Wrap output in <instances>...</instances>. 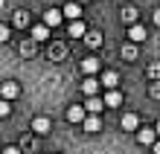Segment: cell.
Returning <instances> with one entry per match:
<instances>
[{"label":"cell","instance_id":"cell-7","mask_svg":"<svg viewBox=\"0 0 160 154\" xmlns=\"http://www.w3.org/2000/svg\"><path fill=\"white\" fill-rule=\"evenodd\" d=\"M122 131H137L140 128V117H137V113H122Z\"/></svg>","mask_w":160,"mask_h":154},{"label":"cell","instance_id":"cell-17","mask_svg":"<svg viewBox=\"0 0 160 154\" xmlns=\"http://www.w3.org/2000/svg\"><path fill=\"white\" fill-rule=\"evenodd\" d=\"M84 44L88 47H102V32H84Z\"/></svg>","mask_w":160,"mask_h":154},{"label":"cell","instance_id":"cell-14","mask_svg":"<svg viewBox=\"0 0 160 154\" xmlns=\"http://www.w3.org/2000/svg\"><path fill=\"white\" fill-rule=\"evenodd\" d=\"M84 32H88V26L82 21H70V38H84Z\"/></svg>","mask_w":160,"mask_h":154},{"label":"cell","instance_id":"cell-18","mask_svg":"<svg viewBox=\"0 0 160 154\" xmlns=\"http://www.w3.org/2000/svg\"><path fill=\"white\" fill-rule=\"evenodd\" d=\"M122 21H125L128 26L137 23V9H134V6H125V9H122Z\"/></svg>","mask_w":160,"mask_h":154},{"label":"cell","instance_id":"cell-16","mask_svg":"<svg viewBox=\"0 0 160 154\" xmlns=\"http://www.w3.org/2000/svg\"><path fill=\"white\" fill-rule=\"evenodd\" d=\"M102 84H105V87H117V84H119V76H117L114 70L102 73Z\"/></svg>","mask_w":160,"mask_h":154},{"label":"cell","instance_id":"cell-24","mask_svg":"<svg viewBox=\"0 0 160 154\" xmlns=\"http://www.w3.org/2000/svg\"><path fill=\"white\" fill-rule=\"evenodd\" d=\"M6 41H9V26L0 23V44H6Z\"/></svg>","mask_w":160,"mask_h":154},{"label":"cell","instance_id":"cell-22","mask_svg":"<svg viewBox=\"0 0 160 154\" xmlns=\"http://www.w3.org/2000/svg\"><path fill=\"white\" fill-rule=\"evenodd\" d=\"M148 76L157 82V79H160V64H152V67H148Z\"/></svg>","mask_w":160,"mask_h":154},{"label":"cell","instance_id":"cell-10","mask_svg":"<svg viewBox=\"0 0 160 154\" xmlns=\"http://www.w3.org/2000/svg\"><path fill=\"white\" fill-rule=\"evenodd\" d=\"M82 70L88 73V76H96L99 73V58H96V55H88V58L82 61Z\"/></svg>","mask_w":160,"mask_h":154},{"label":"cell","instance_id":"cell-4","mask_svg":"<svg viewBox=\"0 0 160 154\" xmlns=\"http://www.w3.org/2000/svg\"><path fill=\"white\" fill-rule=\"evenodd\" d=\"M84 117H88V108H82V105H70L67 108V122H84Z\"/></svg>","mask_w":160,"mask_h":154},{"label":"cell","instance_id":"cell-26","mask_svg":"<svg viewBox=\"0 0 160 154\" xmlns=\"http://www.w3.org/2000/svg\"><path fill=\"white\" fill-rule=\"evenodd\" d=\"M154 23L160 26V9H154Z\"/></svg>","mask_w":160,"mask_h":154},{"label":"cell","instance_id":"cell-6","mask_svg":"<svg viewBox=\"0 0 160 154\" xmlns=\"http://www.w3.org/2000/svg\"><path fill=\"white\" fill-rule=\"evenodd\" d=\"M128 38H131L134 44H143L146 38H148V35H146V26H140V23H131V26H128Z\"/></svg>","mask_w":160,"mask_h":154},{"label":"cell","instance_id":"cell-13","mask_svg":"<svg viewBox=\"0 0 160 154\" xmlns=\"http://www.w3.org/2000/svg\"><path fill=\"white\" fill-rule=\"evenodd\" d=\"M105 105H108V108H117V105H122V93L111 87V90H108V96H105Z\"/></svg>","mask_w":160,"mask_h":154},{"label":"cell","instance_id":"cell-3","mask_svg":"<svg viewBox=\"0 0 160 154\" xmlns=\"http://www.w3.org/2000/svg\"><path fill=\"white\" fill-rule=\"evenodd\" d=\"M82 125H84V131H88V134H99V131H102V119H99V113H88Z\"/></svg>","mask_w":160,"mask_h":154},{"label":"cell","instance_id":"cell-29","mask_svg":"<svg viewBox=\"0 0 160 154\" xmlns=\"http://www.w3.org/2000/svg\"><path fill=\"white\" fill-rule=\"evenodd\" d=\"M76 3H88V0H76Z\"/></svg>","mask_w":160,"mask_h":154},{"label":"cell","instance_id":"cell-19","mask_svg":"<svg viewBox=\"0 0 160 154\" xmlns=\"http://www.w3.org/2000/svg\"><path fill=\"white\" fill-rule=\"evenodd\" d=\"M15 26H29V12L18 9V12H15Z\"/></svg>","mask_w":160,"mask_h":154},{"label":"cell","instance_id":"cell-21","mask_svg":"<svg viewBox=\"0 0 160 154\" xmlns=\"http://www.w3.org/2000/svg\"><path fill=\"white\" fill-rule=\"evenodd\" d=\"M9 113H12V105H9V99H3V96H0V119L9 117Z\"/></svg>","mask_w":160,"mask_h":154},{"label":"cell","instance_id":"cell-20","mask_svg":"<svg viewBox=\"0 0 160 154\" xmlns=\"http://www.w3.org/2000/svg\"><path fill=\"white\" fill-rule=\"evenodd\" d=\"M122 58H128V61H134V58H137V47H134V41L122 47Z\"/></svg>","mask_w":160,"mask_h":154},{"label":"cell","instance_id":"cell-15","mask_svg":"<svg viewBox=\"0 0 160 154\" xmlns=\"http://www.w3.org/2000/svg\"><path fill=\"white\" fill-rule=\"evenodd\" d=\"M32 38H35V41H47V38H50V26H47V23L32 26Z\"/></svg>","mask_w":160,"mask_h":154},{"label":"cell","instance_id":"cell-1","mask_svg":"<svg viewBox=\"0 0 160 154\" xmlns=\"http://www.w3.org/2000/svg\"><path fill=\"white\" fill-rule=\"evenodd\" d=\"M0 96L9 99V102L18 99V96H21V84H18V82H3V84H0Z\"/></svg>","mask_w":160,"mask_h":154},{"label":"cell","instance_id":"cell-25","mask_svg":"<svg viewBox=\"0 0 160 154\" xmlns=\"http://www.w3.org/2000/svg\"><path fill=\"white\" fill-rule=\"evenodd\" d=\"M3 154H21V148H15V146H6V148H3Z\"/></svg>","mask_w":160,"mask_h":154},{"label":"cell","instance_id":"cell-11","mask_svg":"<svg viewBox=\"0 0 160 154\" xmlns=\"http://www.w3.org/2000/svg\"><path fill=\"white\" fill-rule=\"evenodd\" d=\"M82 90L88 93V96H96V93H99V79H93V76H88V79L82 82Z\"/></svg>","mask_w":160,"mask_h":154},{"label":"cell","instance_id":"cell-5","mask_svg":"<svg viewBox=\"0 0 160 154\" xmlns=\"http://www.w3.org/2000/svg\"><path fill=\"white\" fill-rule=\"evenodd\" d=\"M61 21H64V12H58V9H47L44 12V23L50 26V29H55Z\"/></svg>","mask_w":160,"mask_h":154},{"label":"cell","instance_id":"cell-8","mask_svg":"<svg viewBox=\"0 0 160 154\" xmlns=\"http://www.w3.org/2000/svg\"><path fill=\"white\" fill-rule=\"evenodd\" d=\"M50 128H52V122L47 119V117H35L32 119V131L35 134H50Z\"/></svg>","mask_w":160,"mask_h":154},{"label":"cell","instance_id":"cell-9","mask_svg":"<svg viewBox=\"0 0 160 154\" xmlns=\"http://www.w3.org/2000/svg\"><path fill=\"white\" fill-rule=\"evenodd\" d=\"M64 17H70V21H79V17H82V3L70 0V3L64 6Z\"/></svg>","mask_w":160,"mask_h":154},{"label":"cell","instance_id":"cell-28","mask_svg":"<svg viewBox=\"0 0 160 154\" xmlns=\"http://www.w3.org/2000/svg\"><path fill=\"white\" fill-rule=\"evenodd\" d=\"M154 131H157V137H160V122H157V128H154Z\"/></svg>","mask_w":160,"mask_h":154},{"label":"cell","instance_id":"cell-12","mask_svg":"<svg viewBox=\"0 0 160 154\" xmlns=\"http://www.w3.org/2000/svg\"><path fill=\"white\" fill-rule=\"evenodd\" d=\"M88 113H99L102 108H105V99H99V96H88Z\"/></svg>","mask_w":160,"mask_h":154},{"label":"cell","instance_id":"cell-23","mask_svg":"<svg viewBox=\"0 0 160 154\" xmlns=\"http://www.w3.org/2000/svg\"><path fill=\"white\" fill-rule=\"evenodd\" d=\"M148 93H152V96H154V99H160V79H157V82L152 84V87H148Z\"/></svg>","mask_w":160,"mask_h":154},{"label":"cell","instance_id":"cell-27","mask_svg":"<svg viewBox=\"0 0 160 154\" xmlns=\"http://www.w3.org/2000/svg\"><path fill=\"white\" fill-rule=\"evenodd\" d=\"M154 154H160V140H154Z\"/></svg>","mask_w":160,"mask_h":154},{"label":"cell","instance_id":"cell-2","mask_svg":"<svg viewBox=\"0 0 160 154\" xmlns=\"http://www.w3.org/2000/svg\"><path fill=\"white\" fill-rule=\"evenodd\" d=\"M154 140H157L154 128H137V142L140 146H154Z\"/></svg>","mask_w":160,"mask_h":154}]
</instances>
